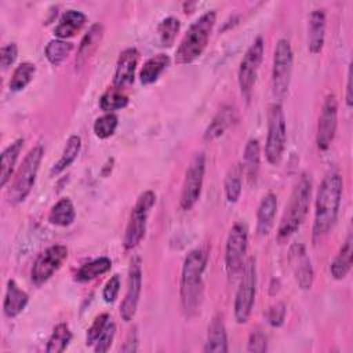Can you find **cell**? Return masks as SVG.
<instances>
[{
  "instance_id": "6da1fadb",
  "label": "cell",
  "mask_w": 353,
  "mask_h": 353,
  "mask_svg": "<svg viewBox=\"0 0 353 353\" xmlns=\"http://www.w3.org/2000/svg\"><path fill=\"white\" fill-rule=\"evenodd\" d=\"M343 179L342 175L336 171L328 172L317 190L316 196V208H314V221H313V241H320L334 226L339 205L342 200Z\"/></svg>"
},
{
  "instance_id": "7a4b0ae2",
  "label": "cell",
  "mask_w": 353,
  "mask_h": 353,
  "mask_svg": "<svg viewBox=\"0 0 353 353\" xmlns=\"http://www.w3.org/2000/svg\"><path fill=\"white\" fill-rule=\"evenodd\" d=\"M208 261L207 247H197L192 250L183 261L181 273V303L186 316L197 313L204 292L203 274Z\"/></svg>"
},
{
  "instance_id": "3957f363",
  "label": "cell",
  "mask_w": 353,
  "mask_h": 353,
  "mask_svg": "<svg viewBox=\"0 0 353 353\" xmlns=\"http://www.w3.org/2000/svg\"><path fill=\"white\" fill-rule=\"evenodd\" d=\"M310 194H312V181L310 176L306 174H302L299 181L296 182L291 196L290 201L285 207V211L283 214V218L280 221L279 229H277V237L279 240H287L290 239L301 225L303 223L310 204Z\"/></svg>"
},
{
  "instance_id": "277c9868",
  "label": "cell",
  "mask_w": 353,
  "mask_h": 353,
  "mask_svg": "<svg viewBox=\"0 0 353 353\" xmlns=\"http://www.w3.org/2000/svg\"><path fill=\"white\" fill-rule=\"evenodd\" d=\"M216 21L215 11H207L197 18L185 33L175 51V62L179 65L192 63L205 50L212 28Z\"/></svg>"
},
{
  "instance_id": "5b68a950",
  "label": "cell",
  "mask_w": 353,
  "mask_h": 353,
  "mask_svg": "<svg viewBox=\"0 0 353 353\" xmlns=\"http://www.w3.org/2000/svg\"><path fill=\"white\" fill-rule=\"evenodd\" d=\"M44 154V149L41 145H37L34 148H32L28 154L25 156L22 164L19 165L14 181L8 189V201L11 204H18L21 201H23L28 194L30 193L34 181H36V175L41 163Z\"/></svg>"
},
{
  "instance_id": "8992f818",
  "label": "cell",
  "mask_w": 353,
  "mask_h": 353,
  "mask_svg": "<svg viewBox=\"0 0 353 353\" xmlns=\"http://www.w3.org/2000/svg\"><path fill=\"white\" fill-rule=\"evenodd\" d=\"M287 142V125L285 116L280 103L274 102L269 106L268 110V135L265 143L266 160L272 165H277L285 149Z\"/></svg>"
},
{
  "instance_id": "52a82bcc",
  "label": "cell",
  "mask_w": 353,
  "mask_h": 353,
  "mask_svg": "<svg viewBox=\"0 0 353 353\" xmlns=\"http://www.w3.org/2000/svg\"><path fill=\"white\" fill-rule=\"evenodd\" d=\"M154 203H156V194L152 190H146L141 193L139 197L137 199L135 205L132 207V211L130 215V221L127 223L124 239H123V245L125 250L135 248L145 237L148 216Z\"/></svg>"
},
{
  "instance_id": "ba28073f",
  "label": "cell",
  "mask_w": 353,
  "mask_h": 353,
  "mask_svg": "<svg viewBox=\"0 0 353 353\" xmlns=\"http://www.w3.org/2000/svg\"><path fill=\"white\" fill-rule=\"evenodd\" d=\"M241 280L234 298V319L239 324L248 321L252 312L255 292H256V265L254 258L244 262L241 270Z\"/></svg>"
},
{
  "instance_id": "9c48e42d",
  "label": "cell",
  "mask_w": 353,
  "mask_h": 353,
  "mask_svg": "<svg viewBox=\"0 0 353 353\" xmlns=\"http://www.w3.org/2000/svg\"><path fill=\"white\" fill-rule=\"evenodd\" d=\"M292 48L287 39H279L273 54L272 91L277 99H283L290 87L292 73Z\"/></svg>"
},
{
  "instance_id": "30bf717a",
  "label": "cell",
  "mask_w": 353,
  "mask_h": 353,
  "mask_svg": "<svg viewBox=\"0 0 353 353\" xmlns=\"http://www.w3.org/2000/svg\"><path fill=\"white\" fill-rule=\"evenodd\" d=\"M204 172H205V154L204 152H196L188 164L185 179L182 183L179 205L183 211L190 210L197 203L201 194Z\"/></svg>"
},
{
  "instance_id": "8fae6325",
  "label": "cell",
  "mask_w": 353,
  "mask_h": 353,
  "mask_svg": "<svg viewBox=\"0 0 353 353\" xmlns=\"http://www.w3.org/2000/svg\"><path fill=\"white\" fill-rule=\"evenodd\" d=\"M248 244V229L244 222H236L228 236L225 247V268L230 277H236L244 266Z\"/></svg>"
},
{
  "instance_id": "7c38bea8",
  "label": "cell",
  "mask_w": 353,
  "mask_h": 353,
  "mask_svg": "<svg viewBox=\"0 0 353 353\" xmlns=\"http://www.w3.org/2000/svg\"><path fill=\"white\" fill-rule=\"evenodd\" d=\"M263 48H265L263 39L256 37L254 40V43L248 47V50L245 51V54L240 62L237 80H239L240 92L245 101H250V98H251L252 88H254L256 74L259 70V65L263 58Z\"/></svg>"
},
{
  "instance_id": "4fadbf2b",
  "label": "cell",
  "mask_w": 353,
  "mask_h": 353,
  "mask_svg": "<svg viewBox=\"0 0 353 353\" xmlns=\"http://www.w3.org/2000/svg\"><path fill=\"white\" fill-rule=\"evenodd\" d=\"M68 258V248L62 244H55L44 250L34 261L30 272V279L34 285L44 284Z\"/></svg>"
},
{
  "instance_id": "5bb4252c",
  "label": "cell",
  "mask_w": 353,
  "mask_h": 353,
  "mask_svg": "<svg viewBox=\"0 0 353 353\" xmlns=\"http://www.w3.org/2000/svg\"><path fill=\"white\" fill-rule=\"evenodd\" d=\"M142 290V262L138 255L130 259L127 291L120 305V316L124 321H131L137 313L139 296Z\"/></svg>"
},
{
  "instance_id": "9a60e30c",
  "label": "cell",
  "mask_w": 353,
  "mask_h": 353,
  "mask_svg": "<svg viewBox=\"0 0 353 353\" xmlns=\"http://www.w3.org/2000/svg\"><path fill=\"white\" fill-rule=\"evenodd\" d=\"M338 125V101L334 94H328L323 102L317 123L316 143L320 150H327L334 141Z\"/></svg>"
},
{
  "instance_id": "2e32d148",
  "label": "cell",
  "mask_w": 353,
  "mask_h": 353,
  "mask_svg": "<svg viewBox=\"0 0 353 353\" xmlns=\"http://www.w3.org/2000/svg\"><path fill=\"white\" fill-rule=\"evenodd\" d=\"M288 262L294 272L295 280L302 290H309L313 284V266L303 244L295 243L290 247Z\"/></svg>"
},
{
  "instance_id": "e0dca14e",
  "label": "cell",
  "mask_w": 353,
  "mask_h": 353,
  "mask_svg": "<svg viewBox=\"0 0 353 353\" xmlns=\"http://www.w3.org/2000/svg\"><path fill=\"white\" fill-rule=\"evenodd\" d=\"M138 58H139V52L134 47H128L120 52L119 59L116 62L114 76H113L114 87L123 90L124 87L134 83Z\"/></svg>"
},
{
  "instance_id": "ac0fdd59",
  "label": "cell",
  "mask_w": 353,
  "mask_h": 353,
  "mask_svg": "<svg viewBox=\"0 0 353 353\" xmlns=\"http://www.w3.org/2000/svg\"><path fill=\"white\" fill-rule=\"evenodd\" d=\"M277 211V197L274 193H268L262 197L256 212V232L259 236H268L273 226Z\"/></svg>"
},
{
  "instance_id": "d6986e66",
  "label": "cell",
  "mask_w": 353,
  "mask_h": 353,
  "mask_svg": "<svg viewBox=\"0 0 353 353\" xmlns=\"http://www.w3.org/2000/svg\"><path fill=\"white\" fill-rule=\"evenodd\" d=\"M325 36V12L324 10H313L307 23V48L312 54H319L324 46Z\"/></svg>"
},
{
  "instance_id": "ffe728a7",
  "label": "cell",
  "mask_w": 353,
  "mask_h": 353,
  "mask_svg": "<svg viewBox=\"0 0 353 353\" xmlns=\"http://www.w3.org/2000/svg\"><path fill=\"white\" fill-rule=\"evenodd\" d=\"M203 352H212V353L228 352V335H226L225 323L221 314H215L208 325L207 341Z\"/></svg>"
},
{
  "instance_id": "44dd1931",
  "label": "cell",
  "mask_w": 353,
  "mask_h": 353,
  "mask_svg": "<svg viewBox=\"0 0 353 353\" xmlns=\"http://www.w3.org/2000/svg\"><path fill=\"white\" fill-rule=\"evenodd\" d=\"M28 301H29L28 294L23 290H21L14 280H8L6 296L3 302L4 314L10 319L17 317L26 307Z\"/></svg>"
},
{
  "instance_id": "7402d4cb",
  "label": "cell",
  "mask_w": 353,
  "mask_h": 353,
  "mask_svg": "<svg viewBox=\"0 0 353 353\" xmlns=\"http://www.w3.org/2000/svg\"><path fill=\"white\" fill-rule=\"evenodd\" d=\"M87 17L77 10H68L62 14L58 25L54 29V36L61 40H66L74 36L85 23Z\"/></svg>"
},
{
  "instance_id": "603a6c76",
  "label": "cell",
  "mask_w": 353,
  "mask_h": 353,
  "mask_svg": "<svg viewBox=\"0 0 353 353\" xmlns=\"http://www.w3.org/2000/svg\"><path fill=\"white\" fill-rule=\"evenodd\" d=\"M102 36H103V26L101 23L91 25V28L88 29V32L83 36V39L80 41L77 55H76V66L81 68L88 61V58L98 48V46L102 40Z\"/></svg>"
},
{
  "instance_id": "cb8c5ba5",
  "label": "cell",
  "mask_w": 353,
  "mask_h": 353,
  "mask_svg": "<svg viewBox=\"0 0 353 353\" xmlns=\"http://www.w3.org/2000/svg\"><path fill=\"white\" fill-rule=\"evenodd\" d=\"M352 255H353V240H352V234L349 233L330 266L331 276L335 280H342L347 276L352 268Z\"/></svg>"
},
{
  "instance_id": "d4e9b609",
  "label": "cell",
  "mask_w": 353,
  "mask_h": 353,
  "mask_svg": "<svg viewBox=\"0 0 353 353\" xmlns=\"http://www.w3.org/2000/svg\"><path fill=\"white\" fill-rule=\"evenodd\" d=\"M170 65V57L167 54H157L152 58H149L139 73V80L143 85H149L154 83L160 74L168 68Z\"/></svg>"
},
{
  "instance_id": "484cf974",
  "label": "cell",
  "mask_w": 353,
  "mask_h": 353,
  "mask_svg": "<svg viewBox=\"0 0 353 353\" xmlns=\"http://www.w3.org/2000/svg\"><path fill=\"white\" fill-rule=\"evenodd\" d=\"M23 146V139L19 138L7 146L1 153V170H0V186L4 188L11 178L17 160Z\"/></svg>"
},
{
  "instance_id": "4316f807",
  "label": "cell",
  "mask_w": 353,
  "mask_h": 353,
  "mask_svg": "<svg viewBox=\"0 0 353 353\" xmlns=\"http://www.w3.org/2000/svg\"><path fill=\"white\" fill-rule=\"evenodd\" d=\"M259 164H261V148L259 142L255 138L248 139L244 148V154H243V172H245L247 178L250 182L255 181L258 171H259Z\"/></svg>"
},
{
  "instance_id": "83f0119b",
  "label": "cell",
  "mask_w": 353,
  "mask_h": 353,
  "mask_svg": "<svg viewBox=\"0 0 353 353\" xmlns=\"http://www.w3.org/2000/svg\"><path fill=\"white\" fill-rule=\"evenodd\" d=\"M74 218H76L74 205H73L72 200L68 199V197H63V199L58 200L51 207L50 214H48L50 223H52L55 226H62V228H66V226L72 225Z\"/></svg>"
},
{
  "instance_id": "f1b7e54d",
  "label": "cell",
  "mask_w": 353,
  "mask_h": 353,
  "mask_svg": "<svg viewBox=\"0 0 353 353\" xmlns=\"http://www.w3.org/2000/svg\"><path fill=\"white\" fill-rule=\"evenodd\" d=\"M233 120H234V110L230 106H223L222 109H219V112L215 114L212 121L205 128L204 139L212 141L219 138L229 128Z\"/></svg>"
},
{
  "instance_id": "f546056e",
  "label": "cell",
  "mask_w": 353,
  "mask_h": 353,
  "mask_svg": "<svg viewBox=\"0 0 353 353\" xmlns=\"http://www.w3.org/2000/svg\"><path fill=\"white\" fill-rule=\"evenodd\" d=\"M81 149V138L79 135H70L65 143V148H63V152H62V156L59 157V160L52 165L51 171H50V175L54 176V175H58L61 174L62 171H65L77 157L79 152Z\"/></svg>"
},
{
  "instance_id": "4dcf8cb0",
  "label": "cell",
  "mask_w": 353,
  "mask_h": 353,
  "mask_svg": "<svg viewBox=\"0 0 353 353\" xmlns=\"http://www.w3.org/2000/svg\"><path fill=\"white\" fill-rule=\"evenodd\" d=\"M110 268H112V261L109 258H106V256L97 258V259L80 266L74 274V280L79 283L91 281V280L97 279L98 276L109 272Z\"/></svg>"
},
{
  "instance_id": "1f68e13d",
  "label": "cell",
  "mask_w": 353,
  "mask_h": 353,
  "mask_svg": "<svg viewBox=\"0 0 353 353\" xmlns=\"http://www.w3.org/2000/svg\"><path fill=\"white\" fill-rule=\"evenodd\" d=\"M128 105V97L123 92L121 88L112 85L108 88L99 98V108L105 113H113L114 110H120Z\"/></svg>"
},
{
  "instance_id": "d6a6232c",
  "label": "cell",
  "mask_w": 353,
  "mask_h": 353,
  "mask_svg": "<svg viewBox=\"0 0 353 353\" xmlns=\"http://www.w3.org/2000/svg\"><path fill=\"white\" fill-rule=\"evenodd\" d=\"M243 167L240 164H233L225 178V194L229 203H236L241 194L243 188Z\"/></svg>"
},
{
  "instance_id": "836d02e7",
  "label": "cell",
  "mask_w": 353,
  "mask_h": 353,
  "mask_svg": "<svg viewBox=\"0 0 353 353\" xmlns=\"http://www.w3.org/2000/svg\"><path fill=\"white\" fill-rule=\"evenodd\" d=\"M70 341H72V332L69 330V325L66 323H59L52 330V334L46 346V352L61 353L68 347Z\"/></svg>"
},
{
  "instance_id": "e575fe53",
  "label": "cell",
  "mask_w": 353,
  "mask_h": 353,
  "mask_svg": "<svg viewBox=\"0 0 353 353\" xmlns=\"http://www.w3.org/2000/svg\"><path fill=\"white\" fill-rule=\"evenodd\" d=\"M72 50H73V44L70 41L54 39V40H50L48 44L46 46L44 54L51 65L58 66L68 58Z\"/></svg>"
},
{
  "instance_id": "d590c367",
  "label": "cell",
  "mask_w": 353,
  "mask_h": 353,
  "mask_svg": "<svg viewBox=\"0 0 353 353\" xmlns=\"http://www.w3.org/2000/svg\"><path fill=\"white\" fill-rule=\"evenodd\" d=\"M36 73V66L32 62H22L19 63L10 80V90L11 91H21L23 90L33 79Z\"/></svg>"
},
{
  "instance_id": "8d00e7d4",
  "label": "cell",
  "mask_w": 353,
  "mask_h": 353,
  "mask_svg": "<svg viewBox=\"0 0 353 353\" xmlns=\"http://www.w3.org/2000/svg\"><path fill=\"white\" fill-rule=\"evenodd\" d=\"M179 28H181V22L178 18L175 17L164 18L157 26V36H159L160 44L163 47H171L175 41Z\"/></svg>"
},
{
  "instance_id": "74e56055",
  "label": "cell",
  "mask_w": 353,
  "mask_h": 353,
  "mask_svg": "<svg viewBox=\"0 0 353 353\" xmlns=\"http://www.w3.org/2000/svg\"><path fill=\"white\" fill-rule=\"evenodd\" d=\"M119 119L114 113H105L94 121V132L99 139H106L112 137L117 128Z\"/></svg>"
},
{
  "instance_id": "f35d334b",
  "label": "cell",
  "mask_w": 353,
  "mask_h": 353,
  "mask_svg": "<svg viewBox=\"0 0 353 353\" xmlns=\"http://www.w3.org/2000/svg\"><path fill=\"white\" fill-rule=\"evenodd\" d=\"M110 320H112V317L108 313H102V314L95 317L91 327L87 330V336H85V345L87 346H92L97 342V339L99 338V335L106 328V325Z\"/></svg>"
},
{
  "instance_id": "ab89813d",
  "label": "cell",
  "mask_w": 353,
  "mask_h": 353,
  "mask_svg": "<svg viewBox=\"0 0 353 353\" xmlns=\"http://www.w3.org/2000/svg\"><path fill=\"white\" fill-rule=\"evenodd\" d=\"M116 335V324L113 320H110L106 325V328L102 331V334L99 335V338L97 339V342L94 343V350L97 353H105L110 349L112 342L114 339Z\"/></svg>"
},
{
  "instance_id": "60d3db41",
  "label": "cell",
  "mask_w": 353,
  "mask_h": 353,
  "mask_svg": "<svg viewBox=\"0 0 353 353\" xmlns=\"http://www.w3.org/2000/svg\"><path fill=\"white\" fill-rule=\"evenodd\" d=\"M247 350L248 352H255V353L266 352L268 350V338H266V335L259 330L252 331L250 334V338H248Z\"/></svg>"
},
{
  "instance_id": "b9f144b4",
  "label": "cell",
  "mask_w": 353,
  "mask_h": 353,
  "mask_svg": "<svg viewBox=\"0 0 353 353\" xmlns=\"http://www.w3.org/2000/svg\"><path fill=\"white\" fill-rule=\"evenodd\" d=\"M120 285H121V283H120L119 274L112 276L106 281V284H105V287L102 290V298H103V301L106 303H113L116 301V298L119 295V291H120Z\"/></svg>"
},
{
  "instance_id": "7bdbcfd3",
  "label": "cell",
  "mask_w": 353,
  "mask_h": 353,
  "mask_svg": "<svg viewBox=\"0 0 353 353\" xmlns=\"http://www.w3.org/2000/svg\"><path fill=\"white\" fill-rule=\"evenodd\" d=\"M285 305L283 302H277L276 305L270 306L266 312V321L272 327H280L285 319Z\"/></svg>"
},
{
  "instance_id": "ee69618b",
  "label": "cell",
  "mask_w": 353,
  "mask_h": 353,
  "mask_svg": "<svg viewBox=\"0 0 353 353\" xmlns=\"http://www.w3.org/2000/svg\"><path fill=\"white\" fill-rule=\"evenodd\" d=\"M18 55V47L15 43H8L6 46L1 47V51H0V63H1V68L6 70L7 68H10L15 58Z\"/></svg>"
},
{
  "instance_id": "f6af8a7d",
  "label": "cell",
  "mask_w": 353,
  "mask_h": 353,
  "mask_svg": "<svg viewBox=\"0 0 353 353\" xmlns=\"http://www.w3.org/2000/svg\"><path fill=\"white\" fill-rule=\"evenodd\" d=\"M138 350V336H137V331L135 328L130 331L123 347H121V352H128V353H132V352H137Z\"/></svg>"
},
{
  "instance_id": "bcb514c9",
  "label": "cell",
  "mask_w": 353,
  "mask_h": 353,
  "mask_svg": "<svg viewBox=\"0 0 353 353\" xmlns=\"http://www.w3.org/2000/svg\"><path fill=\"white\" fill-rule=\"evenodd\" d=\"M346 105L352 106V68L347 70V83H346Z\"/></svg>"
}]
</instances>
